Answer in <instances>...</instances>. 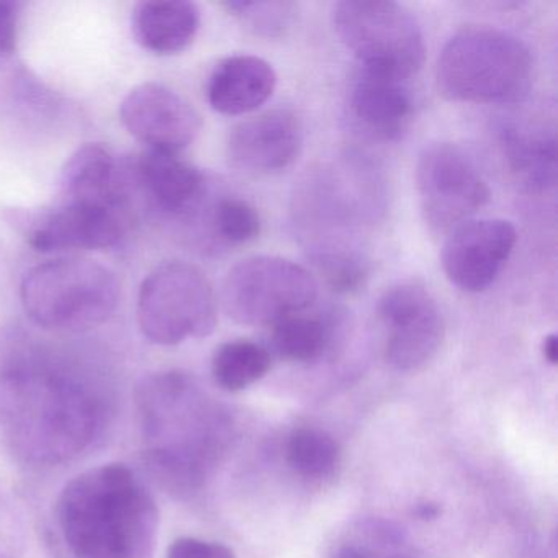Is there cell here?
I'll return each instance as SVG.
<instances>
[{"mask_svg": "<svg viewBox=\"0 0 558 558\" xmlns=\"http://www.w3.org/2000/svg\"><path fill=\"white\" fill-rule=\"evenodd\" d=\"M378 315L387 329L385 354L391 367L413 372L436 357L446 325L429 290L420 283H398L381 295Z\"/></svg>", "mask_w": 558, "mask_h": 558, "instance_id": "10", "label": "cell"}, {"mask_svg": "<svg viewBox=\"0 0 558 558\" xmlns=\"http://www.w3.org/2000/svg\"><path fill=\"white\" fill-rule=\"evenodd\" d=\"M227 8L251 31L266 37L282 34L293 15V5L287 2H228Z\"/></svg>", "mask_w": 558, "mask_h": 558, "instance_id": "25", "label": "cell"}, {"mask_svg": "<svg viewBox=\"0 0 558 558\" xmlns=\"http://www.w3.org/2000/svg\"><path fill=\"white\" fill-rule=\"evenodd\" d=\"M201 28V11L185 0L140 2L132 15L135 40L156 54L187 50Z\"/></svg>", "mask_w": 558, "mask_h": 558, "instance_id": "19", "label": "cell"}, {"mask_svg": "<svg viewBox=\"0 0 558 558\" xmlns=\"http://www.w3.org/2000/svg\"><path fill=\"white\" fill-rule=\"evenodd\" d=\"M270 355L263 345L251 341H230L221 344L211 359L215 381L227 391H240L266 377Z\"/></svg>", "mask_w": 558, "mask_h": 558, "instance_id": "21", "label": "cell"}, {"mask_svg": "<svg viewBox=\"0 0 558 558\" xmlns=\"http://www.w3.org/2000/svg\"><path fill=\"white\" fill-rule=\"evenodd\" d=\"M532 58L514 35L488 25L460 28L437 61L440 94L452 102L512 104L532 84Z\"/></svg>", "mask_w": 558, "mask_h": 558, "instance_id": "4", "label": "cell"}, {"mask_svg": "<svg viewBox=\"0 0 558 558\" xmlns=\"http://www.w3.org/2000/svg\"><path fill=\"white\" fill-rule=\"evenodd\" d=\"M260 225L256 208L240 197H221L210 210L211 233L218 241L231 246L256 240Z\"/></svg>", "mask_w": 558, "mask_h": 558, "instance_id": "24", "label": "cell"}, {"mask_svg": "<svg viewBox=\"0 0 558 558\" xmlns=\"http://www.w3.org/2000/svg\"><path fill=\"white\" fill-rule=\"evenodd\" d=\"M407 81L365 73L355 81L351 110L355 120L372 135L397 140L413 119L414 100Z\"/></svg>", "mask_w": 558, "mask_h": 558, "instance_id": "17", "label": "cell"}, {"mask_svg": "<svg viewBox=\"0 0 558 558\" xmlns=\"http://www.w3.org/2000/svg\"><path fill=\"white\" fill-rule=\"evenodd\" d=\"M437 514H439V508H437L436 505H430V502H427V505H421L420 509H417V515L423 519L437 518Z\"/></svg>", "mask_w": 558, "mask_h": 558, "instance_id": "31", "label": "cell"}, {"mask_svg": "<svg viewBox=\"0 0 558 558\" xmlns=\"http://www.w3.org/2000/svg\"><path fill=\"white\" fill-rule=\"evenodd\" d=\"M332 332L335 323L328 316L299 313L272 326V344L283 359L313 362L325 354Z\"/></svg>", "mask_w": 558, "mask_h": 558, "instance_id": "20", "label": "cell"}, {"mask_svg": "<svg viewBox=\"0 0 558 558\" xmlns=\"http://www.w3.org/2000/svg\"><path fill=\"white\" fill-rule=\"evenodd\" d=\"M287 462L299 475L322 478L338 465L339 447L325 430L302 427L289 437Z\"/></svg>", "mask_w": 558, "mask_h": 558, "instance_id": "23", "label": "cell"}, {"mask_svg": "<svg viewBox=\"0 0 558 558\" xmlns=\"http://www.w3.org/2000/svg\"><path fill=\"white\" fill-rule=\"evenodd\" d=\"M145 463L171 495H194L207 478L214 449L210 411L184 372L149 375L136 390Z\"/></svg>", "mask_w": 558, "mask_h": 558, "instance_id": "3", "label": "cell"}, {"mask_svg": "<svg viewBox=\"0 0 558 558\" xmlns=\"http://www.w3.org/2000/svg\"><path fill=\"white\" fill-rule=\"evenodd\" d=\"M515 243L518 231L509 221H466L453 228L444 243V272L462 292H485L498 279Z\"/></svg>", "mask_w": 558, "mask_h": 558, "instance_id": "12", "label": "cell"}, {"mask_svg": "<svg viewBox=\"0 0 558 558\" xmlns=\"http://www.w3.org/2000/svg\"><path fill=\"white\" fill-rule=\"evenodd\" d=\"M123 178L162 217L191 220L207 197V181L202 172L171 153L149 149L136 156L123 168Z\"/></svg>", "mask_w": 558, "mask_h": 558, "instance_id": "14", "label": "cell"}, {"mask_svg": "<svg viewBox=\"0 0 558 558\" xmlns=\"http://www.w3.org/2000/svg\"><path fill=\"white\" fill-rule=\"evenodd\" d=\"M509 165L529 184L547 185L555 181V140L531 130L508 129L502 135Z\"/></svg>", "mask_w": 558, "mask_h": 558, "instance_id": "22", "label": "cell"}, {"mask_svg": "<svg viewBox=\"0 0 558 558\" xmlns=\"http://www.w3.org/2000/svg\"><path fill=\"white\" fill-rule=\"evenodd\" d=\"M28 244L40 253L113 247L126 230L125 207L61 201L50 210L14 211Z\"/></svg>", "mask_w": 558, "mask_h": 558, "instance_id": "11", "label": "cell"}, {"mask_svg": "<svg viewBox=\"0 0 558 558\" xmlns=\"http://www.w3.org/2000/svg\"><path fill=\"white\" fill-rule=\"evenodd\" d=\"M112 414L107 388L74 365L21 355L0 368V427L25 462L53 466L96 446Z\"/></svg>", "mask_w": 558, "mask_h": 558, "instance_id": "1", "label": "cell"}, {"mask_svg": "<svg viewBox=\"0 0 558 558\" xmlns=\"http://www.w3.org/2000/svg\"><path fill=\"white\" fill-rule=\"evenodd\" d=\"M391 558H407V557H391Z\"/></svg>", "mask_w": 558, "mask_h": 558, "instance_id": "32", "label": "cell"}, {"mask_svg": "<svg viewBox=\"0 0 558 558\" xmlns=\"http://www.w3.org/2000/svg\"><path fill=\"white\" fill-rule=\"evenodd\" d=\"M332 25L365 73L407 81L423 68V28L404 5L390 0H344L335 5Z\"/></svg>", "mask_w": 558, "mask_h": 558, "instance_id": "6", "label": "cell"}, {"mask_svg": "<svg viewBox=\"0 0 558 558\" xmlns=\"http://www.w3.org/2000/svg\"><path fill=\"white\" fill-rule=\"evenodd\" d=\"M28 318L50 331H81L104 325L116 313L120 282L109 267L66 257L34 267L21 287Z\"/></svg>", "mask_w": 558, "mask_h": 558, "instance_id": "5", "label": "cell"}, {"mask_svg": "<svg viewBox=\"0 0 558 558\" xmlns=\"http://www.w3.org/2000/svg\"><path fill=\"white\" fill-rule=\"evenodd\" d=\"M542 351H544V357L547 359L550 364H557L558 359V339L557 336L550 335L544 339L542 344Z\"/></svg>", "mask_w": 558, "mask_h": 558, "instance_id": "29", "label": "cell"}, {"mask_svg": "<svg viewBox=\"0 0 558 558\" xmlns=\"http://www.w3.org/2000/svg\"><path fill=\"white\" fill-rule=\"evenodd\" d=\"M19 5L0 0V54H9L17 45Z\"/></svg>", "mask_w": 558, "mask_h": 558, "instance_id": "28", "label": "cell"}, {"mask_svg": "<svg viewBox=\"0 0 558 558\" xmlns=\"http://www.w3.org/2000/svg\"><path fill=\"white\" fill-rule=\"evenodd\" d=\"M136 318L153 344L178 345L185 339L207 338L218 325L214 287L192 264H162L140 287Z\"/></svg>", "mask_w": 558, "mask_h": 558, "instance_id": "7", "label": "cell"}, {"mask_svg": "<svg viewBox=\"0 0 558 558\" xmlns=\"http://www.w3.org/2000/svg\"><path fill=\"white\" fill-rule=\"evenodd\" d=\"M25 535L21 509L0 489V558H17L24 550Z\"/></svg>", "mask_w": 558, "mask_h": 558, "instance_id": "26", "label": "cell"}, {"mask_svg": "<svg viewBox=\"0 0 558 558\" xmlns=\"http://www.w3.org/2000/svg\"><path fill=\"white\" fill-rule=\"evenodd\" d=\"M61 201L125 207L123 168L106 146L89 143L70 156L60 178Z\"/></svg>", "mask_w": 558, "mask_h": 558, "instance_id": "18", "label": "cell"}, {"mask_svg": "<svg viewBox=\"0 0 558 558\" xmlns=\"http://www.w3.org/2000/svg\"><path fill=\"white\" fill-rule=\"evenodd\" d=\"M276 86L272 64L253 54H236L220 61L211 71L207 99L221 116H244L264 106Z\"/></svg>", "mask_w": 558, "mask_h": 558, "instance_id": "16", "label": "cell"}, {"mask_svg": "<svg viewBox=\"0 0 558 558\" xmlns=\"http://www.w3.org/2000/svg\"><path fill=\"white\" fill-rule=\"evenodd\" d=\"M123 126L153 151L178 155L191 146L202 129L197 110L175 90L145 83L120 104Z\"/></svg>", "mask_w": 558, "mask_h": 558, "instance_id": "13", "label": "cell"}, {"mask_svg": "<svg viewBox=\"0 0 558 558\" xmlns=\"http://www.w3.org/2000/svg\"><path fill=\"white\" fill-rule=\"evenodd\" d=\"M58 524L77 558H153L159 511L143 480L122 463L71 480L57 502Z\"/></svg>", "mask_w": 558, "mask_h": 558, "instance_id": "2", "label": "cell"}, {"mask_svg": "<svg viewBox=\"0 0 558 558\" xmlns=\"http://www.w3.org/2000/svg\"><path fill=\"white\" fill-rule=\"evenodd\" d=\"M303 129L290 110H270L241 122L228 136V156L236 168L272 174L289 168L302 151Z\"/></svg>", "mask_w": 558, "mask_h": 558, "instance_id": "15", "label": "cell"}, {"mask_svg": "<svg viewBox=\"0 0 558 558\" xmlns=\"http://www.w3.org/2000/svg\"><path fill=\"white\" fill-rule=\"evenodd\" d=\"M318 296L315 277L292 260L256 256L241 260L223 282V308L238 325L274 326L312 308Z\"/></svg>", "mask_w": 558, "mask_h": 558, "instance_id": "8", "label": "cell"}, {"mask_svg": "<svg viewBox=\"0 0 558 558\" xmlns=\"http://www.w3.org/2000/svg\"><path fill=\"white\" fill-rule=\"evenodd\" d=\"M168 558H236L227 545L205 542L201 538L181 537L172 542Z\"/></svg>", "mask_w": 558, "mask_h": 558, "instance_id": "27", "label": "cell"}, {"mask_svg": "<svg viewBox=\"0 0 558 558\" xmlns=\"http://www.w3.org/2000/svg\"><path fill=\"white\" fill-rule=\"evenodd\" d=\"M416 182L424 218L436 231L466 223L492 195L475 162L452 143H433L423 149Z\"/></svg>", "mask_w": 558, "mask_h": 558, "instance_id": "9", "label": "cell"}, {"mask_svg": "<svg viewBox=\"0 0 558 558\" xmlns=\"http://www.w3.org/2000/svg\"><path fill=\"white\" fill-rule=\"evenodd\" d=\"M335 558H375L374 555L368 554V551L361 550V548L355 547H345L342 550H339L338 554L335 555Z\"/></svg>", "mask_w": 558, "mask_h": 558, "instance_id": "30", "label": "cell"}]
</instances>
